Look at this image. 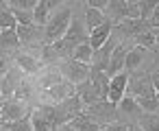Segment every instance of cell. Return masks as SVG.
Masks as SVG:
<instances>
[{
    "instance_id": "obj_23",
    "label": "cell",
    "mask_w": 159,
    "mask_h": 131,
    "mask_svg": "<svg viewBox=\"0 0 159 131\" xmlns=\"http://www.w3.org/2000/svg\"><path fill=\"white\" fill-rule=\"evenodd\" d=\"M20 40H18V33L16 29H9V31H0V48L7 50V48H18Z\"/></svg>"
},
{
    "instance_id": "obj_38",
    "label": "cell",
    "mask_w": 159,
    "mask_h": 131,
    "mask_svg": "<svg viewBox=\"0 0 159 131\" xmlns=\"http://www.w3.org/2000/svg\"><path fill=\"white\" fill-rule=\"evenodd\" d=\"M107 131H129V124H122V122H111L107 127Z\"/></svg>"
},
{
    "instance_id": "obj_26",
    "label": "cell",
    "mask_w": 159,
    "mask_h": 131,
    "mask_svg": "<svg viewBox=\"0 0 159 131\" xmlns=\"http://www.w3.org/2000/svg\"><path fill=\"white\" fill-rule=\"evenodd\" d=\"M135 40H137V46H139V48H144V50H146V48H155V46H157V35H155L152 31H144V33H139Z\"/></svg>"
},
{
    "instance_id": "obj_42",
    "label": "cell",
    "mask_w": 159,
    "mask_h": 131,
    "mask_svg": "<svg viewBox=\"0 0 159 131\" xmlns=\"http://www.w3.org/2000/svg\"><path fill=\"white\" fill-rule=\"evenodd\" d=\"M129 131H144L139 124H129Z\"/></svg>"
},
{
    "instance_id": "obj_39",
    "label": "cell",
    "mask_w": 159,
    "mask_h": 131,
    "mask_svg": "<svg viewBox=\"0 0 159 131\" xmlns=\"http://www.w3.org/2000/svg\"><path fill=\"white\" fill-rule=\"evenodd\" d=\"M150 26H157V29H159V5H157V9H155L152 16H150Z\"/></svg>"
},
{
    "instance_id": "obj_34",
    "label": "cell",
    "mask_w": 159,
    "mask_h": 131,
    "mask_svg": "<svg viewBox=\"0 0 159 131\" xmlns=\"http://www.w3.org/2000/svg\"><path fill=\"white\" fill-rule=\"evenodd\" d=\"M139 127H142L144 131H159V120L152 118V116H144L142 122H139Z\"/></svg>"
},
{
    "instance_id": "obj_19",
    "label": "cell",
    "mask_w": 159,
    "mask_h": 131,
    "mask_svg": "<svg viewBox=\"0 0 159 131\" xmlns=\"http://www.w3.org/2000/svg\"><path fill=\"white\" fill-rule=\"evenodd\" d=\"M16 26H18V22H16L11 9L7 7V2H0V31H9Z\"/></svg>"
},
{
    "instance_id": "obj_18",
    "label": "cell",
    "mask_w": 159,
    "mask_h": 131,
    "mask_svg": "<svg viewBox=\"0 0 159 131\" xmlns=\"http://www.w3.org/2000/svg\"><path fill=\"white\" fill-rule=\"evenodd\" d=\"M92 57H94V50H92V46H89V42H85V44H81V46H76L74 50H72V59L74 61H79V63H92Z\"/></svg>"
},
{
    "instance_id": "obj_3",
    "label": "cell",
    "mask_w": 159,
    "mask_h": 131,
    "mask_svg": "<svg viewBox=\"0 0 159 131\" xmlns=\"http://www.w3.org/2000/svg\"><path fill=\"white\" fill-rule=\"evenodd\" d=\"M89 72H92V68H89L87 63H79V61H74V59H68V61L61 63V74H63V79H66L68 83H72V85H79V83L89 81Z\"/></svg>"
},
{
    "instance_id": "obj_17",
    "label": "cell",
    "mask_w": 159,
    "mask_h": 131,
    "mask_svg": "<svg viewBox=\"0 0 159 131\" xmlns=\"http://www.w3.org/2000/svg\"><path fill=\"white\" fill-rule=\"evenodd\" d=\"M16 61H18V66H20L24 72H29V74H35V72H39V68H42V63H39L35 57L26 55V53H18V55H16Z\"/></svg>"
},
{
    "instance_id": "obj_6",
    "label": "cell",
    "mask_w": 159,
    "mask_h": 131,
    "mask_svg": "<svg viewBox=\"0 0 159 131\" xmlns=\"http://www.w3.org/2000/svg\"><path fill=\"white\" fill-rule=\"evenodd\" d=\"M116 105H111L109 101H98L94 105L87 107V111H83L87 118H92L94 122H102V120H113L116 118Z\"/></svg>"
},
{
    "instance_id": "obj_29",
    "label": "cell",
    "mask_w": 159,
    "mask_h": 131,
    "mask_svg": "<svg viewBox=\"0 0 159 131\" xmlns=\"http://www.w3.org/2000/svg\"><path fill=\"white\" fill-rule=\"evenodd\" d=\"M157 5H159L157 0H139V20H148V16H152Z\"/></svg>"
},
{
    "instance_id": "obj_28",
    "label": "cell",
    "mask_w": 159,
    "mask_h": 131,
    "mask_svg": "<svg viewBox=\"0 0 159 131\" xmlns=\"http://www.w3.org/2000/svg\"><path fill=\"white\" fill-rule=\"evenodd\" d=\"M5 127H7V131H33V127H31V114H26L24 118H20L16 122H7Z\"/></svg>"
},
{
    "instance_id": "obj_32",
    "label": "cell",
    "mask_w": 159,
    "mask_h": 131,
    "mask_svg": "<svg viewBox=\"0 0 159 131\" xmlns=\"http://www.w3.org/2000/svg\"><path fill=\"white\" fill-rule=\"evenodd\" d=\"M16 33H18V40L20 42H29V40H33L35 37V24L33 26H16Z\"/></svg>"
},
{
    "instance_id": "obj_5",
    "label": "cell",
    "mask_w": 159,
    "mask_h": 131,
    "mask_svg": "<svg viewBox=\"0 0 159 131\" xmlns=\"http://www.w3.org/2000/svg\"><path fill=\"white\" fill-rule=\"evenodd\" d=\"M157 92L152 90V83H150V77H137V79H131L126 83V92L124 96H131V98H142V96H155Z\"/></svg>"
},
{
    "instance_id": "obj_37",
    "label": "cell",
    "mask_w": 159,
    "mask_h": 131,
    "mask_svg": "<svg viewBox=\"0 0 159 131\" xmlns=\"http://www.w3.org/2000/svg\"><path fill=\"white\" fill-rule=\"evenodd\" d=\"M87 5L92 9H98V11H105L107 5H109V0H87Z\"/></svg>"
},
{
    "instance_id": "obj_8",
    "label": "cell",
    "mask_w": 159,
    "mask_h": 131,
    "mask_svg": "<svg viewBox=\"0 0 159 131\" xmlns=\"http://www.w3.org/2000/svg\"><path fill=\"white\" fill-rule=\"evenodd\" d=\"M126 83H129V74H124V72L109 79V103L111 105L118 107V103L122 101V96L126 92Z\"/></svg>"
},
{
    "instance_id": "obj_10",
    "label": "cell",
    "mask_w": 159,
    "mask_h": 131,
    "mask_svg": "<svg viewBox=\"0 0 159 131\" xmlns=\"http://www.w3.org/2000/svg\"><path fill=\"white\" fill-rule=\"evenodd\" d=\"M113 29H118L122 35H139L144 31H150V22L148 20H122L118 26L113 24Z\"/></svg>"
},
{
    "instance_id": "obj_2",
    "label": "cell",
    "mask_w": 159,
    "mask_h": 131,
    "mask_svg": "<svg viewBox=\"0 0 159 131\" xmlns=\"http://www.w3.org/2000/svg\"><path fill=\"white\" fill-rule=\"evenodd\" d=\"M85 42H87V35H85V31H83V24L72 18V22H70V26H68V33L63 35V40H59V42H55V44H50V46H52L57 53H72L76 46H81V44H85Z\"/></svg>"
},
{
    "instance_id": "obj_16",
    "label": "cell",
    "mask_w": 159,
    "mask_h": 131,
    "mask_svg": "<svg viewBox=\"0 0 159 131\" xmlns=\"http://www.w3.org/2000/svg\"><path fill=\"white\" fill-rule=\"evenodd\" d=\"M74 131H100V124L98 122H94L92 118H87L85 114H79L76 118H72L70 122H68Z\"/></svg>"
},
{
    "instance_id": "obj_14",
    "label": "cell",
    "mask_w": 159,
    "mask_h": 131,
    "mask_svg": "<svg viewBox=\"0 0 159 131\" xmlns=\"http://www.w3.org/2000/svg\"><path fill=\"white\" fill-rule=\"evenodd\" d=\"M55 5H57V2H50V0H37L35 11H33V22H35V26L48 24V13L52 11Z\"/></svg>"
},
{
    "instance_id": "obj_45",
    "label": "cell",
    "mask_w": 159,
    "mask_h": 131,
    "mask_svg": "<svg viewBox=\"0 0 159 131\" xmlns=\"http://www.w3.org/2000/svg\"><path fill=\"white\" fill-rule=\"evenodd\" d=\"M0 114H2V103H0ZM0 122H2V118H0Z\"/></svg>"
},
{
    "instance_id": "obj_7",
    "label": "cell",
    "mask_w": 159,
    "mask_h": 131,
    "mask_svg": "<svg viewBox=\"0 0 159 131\" xmlns=\"http://www.w3.org/2000/svg\"><path fill=\"white\" fill-rule=\"evenodd\" d=\"M24 116H26V105L22 101L11 98V101H5L2 103V114H0L2 122H16V120H20Z\"/></svg>"
},
{
    "instance_id": "obj_40",
    "label": "cell",
    "mask_w": 159,
    "mask_h": 131,
    "mask_svg": "<svg viewBox=\"0 0 159 131\" xmlns=\"http://www.w3.org/2000/svg\"><path fill=\"white\" fill-rule=\"evenodd\" d=\"M150 83H152V90H155V92H159V72L150 74Z\"/></svg>"
},
{
    "instance_id": "obj_21",
    "label": "cell",
    "mask_w": 159,
    "mask_h": 131,
    "mask_svg": "<svg viewBox=\"0 0 159 131\" xmlns=\"http://www.w3.org/2000/svg\"><path fill=\"white\" fill-rule=\"evenodd\" d=\"M142 59H144V48H139V46L129 48L126 59H124V68H126V70H135V68L142 63Z\"/></svg>"
},
{
    "instance_id": "obj_12",
    "label": "cell",
    "mask_w": 159,
    "mask_h": 131,
    "mask_svg": "<svg viewBox=\"0 0 159 131\" xmlns=\"http://www.w3.org/2000/svg\"><path fill=\"white\" fill-rule=\"evenodd\" d=\"M89 83L96 90V94H98L100 101H109V77L105 72H94L92 70L89 72Z\"/></svg>"
},
{
    "instance_id": "obj_35",
    "label": "cell",
    "mask_w": 159,
    "mask_h": 131,
    "mask_svg": "<svg viewBox=\"0 0 159 131\" xmlns=\"http://www.w3.org/2000/svg\"><path fill=\"white\" fill-rule=\"evenodd\" d=\"M29 96H31V87H29L26 83H20V85L16 87V92H13V98H16V101H22V103H24Z\"/></svg>"
},
{
    "instance_id": "obj_41",
    "label": "cell",
    "mask_w": 159,
    "mask_h": 131,
    "mask_svg": "<svg viewBox=\"0 0 159 131\" xmlns=\"http://www.w3.org/2000/svg\"><path fill=\"white\" fill-rule=\"evenodd\" d=\"M7 74V61H5V57H0V77H5Z\"/></svg>"
},
{
    "instance_id": "obj_11",
    "label": "cell",
    "mask_w": 159,
    "mask_h": 131,
    "mask_svg": "<svg viewBox=\"0 0 159 131\" xmlns=\"http://www.w3.org/2000/svg\"><path fill=\"white\" fill-rule=\"evenodd\" d=\"M126 53H129L126 46H116V48H113L111 59H109V66H107V72H105L107 77H109V74L116 77V74L122 72V68H124V59H126Z\"/></svg>"
},
{
    "instance_id": "obj_30",
    "label": "cell",
    "mask_w": 159,
    "mask_h": 131,
    "mask_svg": "<svg viewBox=\"0 0 159 131\" xmlns=\"http://www.w3.org/2000/svg\"><path fill=\"white\" fill-rule=\"evenodd\" d=\"M135 103H137L139 109H146V111H157L159 109L155 96H142V98H135Z\"/></svg>"
},
{
    "instance_id": "obj_36",
    "label": "cell",
    "mask_w": 159,
    "mask_h": 131,
    "mask_svg": "<svg viewBox=\"0 0 159 131\" xmlns=\"http://www.w3.org/2000/svg\"><path fill=\"white\" fill-rule=\"evenodd\" d=\"M126 20H139V2L126 0Z\"/></svg>"
},
{
    "instance_id": "obj_33",
    "label": "cell",
    "mask_w": 159,
    "mask_h": 131,
    "mask_svg": "<svg viewBox=\"0 0 159 131\" xmlns=\"http://www.w3.org/2000/svg\"><path fill=\"white\" fill-rule=\"evenodd\" d=\"M118 107L122 109V111H126V114H135L139 107H137V103H135V98H131V96H122V101L118 103Z\"/></svg>"
},
{
    "instance_id": "obj_20",
    "label": "cell",
    "mask_w": 159,
    "mask_h": 131,
    "mask_svg": "<svg viewBox=\"0 0 159 131\" xmlns=\"http://www.w3.org/2000/svg\"><path fill=\"white\" fill-rule=\"evenodd\" d=\"M105 13L102 11H98V9H92V7H87L85 9V22H87V29L89 31H94V29H98L100 24H105Z\"/></svg>"
},
{
    "instance_id": "obj_27",
    "label": "cell",
    "mask_w": 159,
    "mask_h": 131,
    "mask_svg": "<svg viewBox=\"0 0 159 131\" xmlns=\"http://www.w3.org/2000/svg\"><path fill=\"white\" fill-rule=\"evenodd\" d=\"M9 7V5H7ZM11 9V7H9ZM11 13H13V18H16V22L20 24V26H33L35 22H33V11H20V9H11Z\"/></svg>"
},
{
    "instance_id": "obj_22",
    "label": "cell",
    "mask_w": 159,
    "mask_h": 131,
    "mask_svg": "<svg viewBox=\"0 0 159 131\" xmlns=\"http://www.w3.org/2000/svg\"><path fill=\"white\" fill-rule=\"evenodd\" d=\"M31 127H33V131H50V122H48L46 114L42 111V107L31 114Z\"/></svg>"
},
{
    "instance_id": "obj_24",
    "label": "cell",
    "mask_w": 159,
    "mask_h": 131,
    "mask_svg": "<svg viewBox=\"0 0 159 131\" xmlns=\"http://www.w3.org/2000/svg\"><path fill=\"white\" fill-rule=\"evenodd\" d=\"M18 85H20L18 72H7V74H5V83L0 85V92H2V94H13Z\"/></svg>"
},
{
    "instance_id": "obj_44",
    "label": "cell",
    "mask_w": 159,
    "mask_h": 131,
    "mask_svg": "<svg viewBox=\"0 0 159 131\" xmlns=\"http://www.w3.org/2000/svg\"><path fill=\"white\" fill-rule=\"evenodd\" d=\"M155 98H157V105H159V92H157V94H155Z\"/></svg>"
},
{
    "instance_id": "obj_13",
    "label": "cell",
    "mask_w": 159,
    "mask_h": 131,
    "mask_svg": "<svg viewBox=\"0 0 159 131\" xmlns=\"http://www.w3.org/2000/svg\"><path fill=\"white\" fill-rule=\"evenodd\" d=\"M44 96L48 101H52V105H57V103H61V101H66V98L72 96V87H70V83H59L55 87L44 90Z\"/></svg>"
},
{
    "instance_id": "obj_25",
    "label": "cell",
    "mask_w": 159,
    "mask_h": 131,
    "mask_svg": "<svg viewBox=\"0 0 159 131\" xmlns=\"http://www.w3.org/2000/svg\"><path fill=\"white\" fill-rule=\"evenodd\" d=\"M107 9H109L118 20H126V0H109Z\"/></svg>"
},
{
    "instance_id": "obj_4",
    "label": "cell",
    "mask_w": 159,
    "mask_h": 131,
    "mask_svg": "<svg viewBox=\"0 0 159 131\" xmlns=\"http://www.w3.org/2000/svg\"><path fill=\"white\" fill-rule=\"evenodd\" d=\"M113 48H116V40L109 37L102 48L94 50V57H92V66H89V68H92L94 72H107V66H109V59H111Z\"/></svg>"
},
{
    "instance_id": "obj_15",
    "label": "cell",
    "mask_w": 159,
    "mask_h": 131,
    "mask_svg": "<svg viewBox=\"0 0 159 131\" xmlns=\"http://www.w3.org/2000/svg\"><path fill=\"white\" fill-rule=\"evenodd\" d=\"M76 96H79V98H81V103H83V105H87V107L100 101V98H98V94H96V90L92 87V83H89V81L79 83V85H76Z\"/></svg>"
},
{
    "instance_id": "obj_1",
    "label": "cell",
    "mask_w": 159,
    "mask_h": 131,
    "mask_svg": "<svg viewBox=\"0 0 159 131\" xmlns=\"http://www.w3.org/2000/svg\"><path fill=\"white\" fill-rule=\"evenodd\" d=\"M70 22H72V13H70V9H61L59 13H55L52 20H48V24H46V33H44L46 44L50 46V44L63 40V35L68 33Z\"/></svg>"
},
{
    "instance_id": "obj_43",
    "label": "cell",
    "mask_w": 159,
    "mask_h": 131,
    "mask_svg": "<svg viewBox=\"0 0 159 131\" xmlns=\"http://www.w3.org/2000/svg\"><path fill=\"white\" fill-rule=\"evenodd\" d=\"M57 131H74V129H72V127H70V124H63V127H59V129H57Z\"/></svg>"
},
{
    "instance_id": "obj_9",
    "label": "cell",
    "mask_w": 159,
    "mask_h": 131,
    "mask_svg": "<svg viewBox=\"0 0 159 131\" xmlns=\"http://www.w3.org/2000/svg\"><path fill=\"white\" fill-rule=\"evenodd\" d=\"M111 33H113V22H109V20H105V24H100L98 29L89 31V37H87V42H89L92 50H98V48H102V46H105V42L111 37Z\"/></svg>"
},
{
    "instance_id": "obj_46",
    "label": "cell",
    "mask_w": 159,
    "mask_h": 131,
    "mask_svg": "<svg viewBox=\"0 0 159 131\" xmlns=\"http://www.w3.org/2000/svg\"><path fill=\"white\" fill-rule=\"evenodd\" d=\"M0 101H2V92H0Z\"/></svg>"
},
{
    "instance_id": "obj_31",
    "label": "cell",
    "mask_w": 159,
    "mask_h": 131,
    "mask_svg": "<svg viewBox=\"0 0 159 131\" xmlns=\"http://www.w3.org/2000/svg\"><path fill=\"white\" fill-rule=\"evenodd\" d=\"M11 9H20V11H35V0H11V2H7Z\"/></svg>"
}]
</instances>
